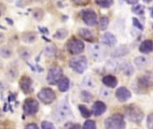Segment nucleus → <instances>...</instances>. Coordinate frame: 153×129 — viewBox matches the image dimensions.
Returning a JSON list of instances; mask_svg holds the SVG:
<instances>
[{"instance_id": "obj_1", "label": "nucleus", "mask_w": 153, "mask_h": 129, "mask_svg": "<svg viewBox=\"0 0 153 129\" xmlns=\"http://www.w3.org/2000/svg\"><path fill=\"white\" fill-rule=\"evenodd\" d=\"M153 86V72H148L146 75L136 78L134 84V90L137 94H146Z\"/></svg>"}, {"instance_id": "obj_2", "label": "nucleus", "mask_w": 153, "mask_h": 129, "mask_svg": "<svg viewBox=\"0 0 153 129\" xmlns=\"http://www.w3.org/2000/svg\"><path fill=\"white\" fill-rule=\"evenodd\" d=\"M125 116L126 118L135 124H139L144 119V113L143 110L136 104H128L125 107Z\"/></svg>"}, {"instance_id": "obj_3", "label": "nucleus", "mask_w": 153, "mask_h": 129, "mask_svg": "<svg viewBox=\"0 0 153 129\" xmlns=\"http://www.w3.org/2000/svg\"><path fill=\"white\" fill-rule=\"evenodd\" d=\"M72 116V110L66 101H62L55 109L53 118L56 121L61 122Z\"/></svg>"}, {"instance_id": "obj_4", "label": "nucleus", "mask_w": 153, "mask_h": 129, "mask_svg": "<svg viewBox=\"0 0 153 129\" xmlns=\"http://www.w3.org/2000/svg\"><path fill=\"white\" fill-rule=\"evenodd\" d=\"M104 124L107 129H126L125 117L120 113L114 114L113 116L108 118Z\"/></svg>"}, {"instance_id": "obj_5", "label": "nucleus", "mask_w": 153, "mask_h": 129, "mask_svg": "<svg viewBox=\"0 0 153 129\" xmlns=\"http://www.w3.org/2000/svg\"><path fill=\"white\" fill-rule=\"evenodd\" d=\"M69 65L72 68V70H74L75 72L79 74H82L88 67L87 57L84 55H81L76 58H74L70 61Z\"/></svg>"}, {"instance_id": "obj_6", "label": "nucleus", "mask_w": 153, "mask_h": 129, "mask_svg": "<svg viewBox=\"0 0 153 129\" xmlns=\"http://www.w3.org/2000/svg\"><path fill=\"white\" fill-rule=\"evenodd\" d=\"M89 53H90L91 58L96 62L103 61L108 54L107 49L103 45H99V44H95V45H91L89 48Z\"/></svg>"}, {"instance_id": "obj_7", "label": "nucleus", "mask_w": 153, "mask_h": 129, "mask_svg": "<svg viewBox=\"0 0 153 129\" xmlns=\"http://www.w3.org/2000/svg\"><path fill=\"white\" fill-rule=\"evenodd\" d=\"M66 49L71 54L77 55L84 50V43L81 39L72 37L66 43Z\"/></svg>"}, {"instance_id": "obj_8", "label": "nucleus", "mask_w": 153, "mask_h": 129, "mask_svg": "<svg viewBox=\"0 0 153 129\" xmlns=\"http://www.w3.org/2000/svg\"><path fill=\"white\" fill-rule=\"evenodd\" d=\"M63 78V70L59 67H53L48 70L47 81L49 85H56Z\"/></svg>"}, {"instance_id": "obj_9", "label": "nucleus", "mask_w": 153, "mask_h": 129, "mask_svg": "<svg viewBox=\"0 0 153 129\" xmlns=\"http://www.w3.org/2000/svg\"><path fill=\"white\" fill-rule=\"evenodd\" d=\"M38 98L43 103H45V104H50V103H52L56 100V96L55 92L51 88L44 87V88H42L38 93Z\"/></svg>"}, {"instance_id": "obj_10", "label": "nucleus", "mask_w": 153, "mask_h": 129, "mask_svg": "<svg viewBox=\"0 0 153 129\" xmlns=\"http://www.w3.org/2000/svg\"><path fill=\"white\" fill-rule=\"evenodd\" d=\"M39 109V104L38 101L33 98H28L24 101L22 105V110L26 115H35Z\"/></svg>"}, {"instance_id": "obj_11", "label": "nucleus", "mask_w": 153, "mask_h": 129, "mask_svg": "<svg viewBox=\"0 0 153 129\" xmlns=\"http://www.w3.org/2000/svg\"><path fill=\"white\" fill-rule=\"evenodd\" d=\"M81 17L84 23L88 26H94L97 24L98 16L94 10L92 9H83L81 12Z\"/></svg>"}, {"instance_id": "obj_12", "label": "nucleus", "mask_w": 153, "mask_h": 129, "mask_svg": "<svg viewBox=\"0 0 153 129\" xmlns=\"http://www.w3.org/2000/svg\"><path fill=\"white\" fill-rule=\"evenodd\" d=\"M19 86L24 94H30L32 92V80L28 76H22L21 78Z\"/></svg>"}, {"instance_id": "obj_13", "label": "nucleus", "mask_w": 153, "mask_h": 129, "mask_svg": "<svg viewBox=\"0 0 153 129\" xmlns=\"http://www.w3.org/2000/svg\"><path fill=\"white\" fill-rule=\"evenodd\" d=\"M116 97L120 103H125L132 97V93L126 86H120L116 91Z\"/></svg>"}, {"instance_id": "obj_14", "label": "nucleus", "mask_w": 153, "mask_h": 129, "mask_svg": "<svg viewBox=\"0 0 153 129\" xmlns=\"http://www.w3.org/2000/svg\"><path fill=\"white\" fill-rule=\"evenodd\" d=\"M5 75H6V78L9 81H11V82L14 81L19 76V70H18L17 66L13 63H10L6 67Z\"/></svg>"}, {"instance_id": "obj_15", "label": "nucleus", "mask_w": 153, "mask_h": 129, "mask_svg": "<svg viewBox=\"0 0 153 129\" xmlns=\"http://www.w3.org/2000/svg\"><path fill=\"white\" fill-rule=\"evenodd\" d=\"M107 111V106L106 104L101 102V101H97L93 103L92 107H91V112L94 116L98 117L100 116L102 114H104Z\"/></svg>"}, {"instance_id": "obj_16", "label": "nucleus", "mask_w": 153, "mask_h": 129, "mask_svg": "<svg viewBox=\"0 0 153 129\" xmlns=\"http://www.w3.org/2000/svg\"><path fill=\"white\" fill-rule=\"evenodd\" d=\"M101 42L106 45H108V46H113L117 44V37L110 32H106L102 37H101Z\"/></svg>"}, {"instance_id": "obj_17", "label": "nucleus", "mask_w": 153, "mask_h": 129, "mask_svg": "<svg viewBox=\"0 0 153 129\" xmlns=\"http://www.w3.org/2000/svg\"><path fill=\"white\" fill-rule=\"evenodd\" d=\"M38 39V35L33 31H26L22 34V40L26 44L34 43Z\"/></svg>"}, {"instance_id": "obj_18", "label": "nucleus", "mask_w": 153, "mask_h": 129, "mask_svg": "<svg viewBox=\"0 0 153 129\" xmlns=\"http://www.w3.org/2000/svg\"><path fill=\"white\" fill-rule=\"evenodd\" d=\"M102 83L109 88H115L117 86V78L112 75H107L102 78Z\"/></svg>"}, {"instance_id": "obj_19", "label": "nucleus", "mask_w": 153, "mask_h": 129, "mask_svg": "<svg viewBox=\"0 0 153 129\" xmlns=\"http://www.w3.org/2000/svg\"><path fill=\"white\" fill-rule=\"evenodd\" d=\"M17 53L19 54V56L24 60V61H28L30 59L31 55H32V52L30 48L26 47V46H20L17 49Z\"/></svg>"}, {"instance_id": "obj_20", "label": "nucleus", "mask_w": 153, "mask_h": 129, "mask_svg": "<svg viewBox=\"0 0 153 129\" xmlns=\"http://www.w3.org/2000/svg\"><path fill=\"white\" fill-rule=\"evenodd\" d=\"M139 50L143 54H150L151 52L153 51V42L152 40H150V39L144 40L141 44V45L139 47Z\"/></svg>"}, {"instance_id": "obj_21", "label": "nucleus", "mask_w": 153, "mask_h": 129, "mask_svg": "<svg viewBox=\"0 0 153 129\" xmlns=\"http://www.w3.org/2000/svg\"><path fill=\"white\" fill-rule=\"evenodd\" d=\"M79 35L82 38H83L86 41L89 42H92L94 39V36L92 34V31L90 30L89 29H85V28H82L79 29Z\"/></svg>"}, {"instance_id": "obj_22", "label": "nucleus", "mask_w": 153, "mask_h": 129, "mask_svg": "<svg viewBox=\"0 0 153 129\" xmlns=\"http://www.w3.org/2000/svg\"><path fill=\"white\" fill-rule=\"evenodd\" d=\"M70 87V80L66 77H63V78L58 83V90L62 93L68 91Z\"/></svg>"}, {"instance_id": "obj_23", "label": "nucleus", "mask_w": 153, "mask_h": 129, "mask_svg": "<svg viewBox=\"0 0 153 129\" xmlns=\"http://www.w3.org/2000/svg\"><path fill=\"white\" fill-rule=\"evenodd\" d=\"M129 51L130 50L126 45H122V46L118 47L117 49H116L112 53V56L113 57H122V56H125V55L128 54Z\"/></svg>"}, {"instance_id": "obj_24", "label": "nucleus", "mask_w": 153, "mask_h": 129, "mask_svg": "<svg viewBox=\"0 0 153 129\" xmlns=\"http://www.w3.org/2000/svg\"><path fill=\"white\" fill-rule=\"evenodd\" d=\"M13 55V50L9 45H3L0 47V56L4 59H9Z\"/></svg>"}, {"instance_id": "obj_25", "label": "nucleus", "mask_w": 153, "mask_h": 129, "mask_svg": "<svg viewBox=\"0 0 153 129\" xmlns=\"http://www.w3.org/2000/svg\"><path fill=\"white\" fill-rule=\"evenodd\" d=\"M56 52H57L56 47L54 45H48V46L46 47L44 54H45V56L47 58H53V57L56 56Z\"/></svg>"}, {"instance_id": "obj_26", "label": "nucleus", "mask_w": 153, "mask_h": 129, "mask_svg": "<svg viewBox=\"0 0 153 129\" xmlns=\"http://www.w3.org/2000/svg\"><path fill=\"white\" fill-rule=\"evenodd\" d=\"M134 64L139 69H143L148 64V59L144 56H137L134 59Z\"/></svg>"}, {"instance_id": "obj_27", "label": "nucleus", "mask_w": 153, "mask_h": 129, "mask_svg": "<svg viewBox=\"0 0 153 129\" xmlns=\"http://www.w3.org/2000/svg\"><path fill=\"white\" fill-rule=\"evenodd\" d=\"M68 36V30L65 29H58L56 32L54 34L53 37L58 40H63Z\"/></svg>"}, {"instance_id": "obj_28", "label": "nucleus", "mask_w": 153, "mask_h": 129, "mask_svg": "<svg viewBox=\"0 0 153 129\" xmlns=\"http://www.w3.org/2000/svg\"><path fill=\"white\" fill-rule=\"evenodd\" d=\"M31 13H32V17L37 21H40L43 19V17H44V11L41 8H39V7L34 8L32 10V12Z\"/></svg>"}, {"instance_id": "obj_29", "label": "nucleus", "mask_w": 153, "mask_h": 129, "mask_svg": "<svg viewBox=\"0 0 153 129\" xmlns=\"http://www.w3.org/2000/svg\"><path fill=\"white\" fill-rule=\"evenodd\" d=\"M121 69H122V70L124 72V75H126V76H131L134 72V67L131 64H129V63H125V65L122 66Z\"/></svg>"}, {"instance_id": "obj_30", "label": "nucleus", "mask_w": 153, "mask_h": 129, "mask_svg": "<svg viewBox=\"0 0 153 129\" xmlns=\"http://www.w3.org/2000/svg\"><path fill=\"white\" fill-rule=\"evenodd\" d=\"M78 108H79V111H80V112H81V114H82V116L83 117V118H85V119H89L90 117H91V111L85 106V105H83V104H80L79 106H78Z\"/></svg>"}, {"instance_id": "obj_31", "label": "nucleus", "mask_w": 153, "mask_h": 129, "mask_svg": "<svg viewBox=\"0 0 153 129\" xmlns=\"http://www.w3.org/2000/svg\"><path fill=\"white\" fill-rule=\"evenodd\" d=\"M144 11H145L144 5L140 4H135V5H134V6L132 7V12H133L134 13L137 14V15H143V14L144 13Z\"/></svg>"}, {"instance_id": "obj_32", "label": "nucleus", "mask_w": 153, "mask_h": 129, "mask_svg": "<svg viewBox=\"0 0 153 129\" xmlns=\"http://www.w3.org/2000/svg\"><path fill=\"white\" fill-rule=\"evenodd\" d=\"M95 3L102 8H109L110 6L113 5L114 1L113 0H97L95 1Z\"/></svg>"}, {"instance_id": "obj_33", "label": "nucleus", "mask_w": 153, "mask_h": 129, "mask_svg": "<svg viewBox=\"0 0 153 129\" xmlns=\"http://www.w3.org/2000/svg\"><path fill=\"white\" fill-rule=\"evenodd\" d=\"M108 24H109V20L107 16H103L101 17V19L100 20V29L101 30H106L108 27Z\"/></svg>"}, {"instance_id": "obj_34", "label": "nucleus", "mask_w": 153, "mask_h": 129, "mask_svg": "<svg viewBox=\"0 0 153 129\" xmlns=\"http://www.w3.org/2000/svg\"><path fill=\"white\" fill-rule=\"evenodd\" d=\"M81 99L84 103H90L93 99V96H92V95L90 92H88V91H82L81 93Z\"/></svg>"}, {"instance_id": "obj_35", "label": "nucleus", "mask_w": 153, "mask_h": 129, "mask_svg": "<svg viewBox=\"0 0 153 129\" xmlns=\"http://www.w3.org/2000/svg\"><path fill=\"white\" fill-rule=\"evenodd\" d=\"M83 85L86 86V87H90V88H93L96 85V82H95V79L91 77H86L84 79H83Z\"/></svg>"}, {"instance_id": "obj_36", "label": "nucleus", "mask_w": 153, "mask_h": 129, "mask_svg": "<svg viewBox=\"0 0 153 129\" xmlns=\"http://www.w3.org/2000/svg\"><path fill=\"white\" fill-rule=\"evenodd\" d=\"M82 129H97L96 122L94 120H91V119L86 120L83 124Z\"/></svg>"}, {"instance_id": "obj_37", "label": "nucleus", "mask_w": 153, "mask_h": 129, "mask_svg": "<svg viewBox=\"0 0 153 129\" xmlns=\"http://www.w3.org/2000/svg\"><path fill=\"white\" fill-rule=\"evenodd\" d=\"M41 129H56V128L51 122L45 120L41 122Z\"/></svg>"}, {"instance_id": "obj_38", "label": "nucleus", "mask_w": 153, "mask_h": 129, "mask_svg": "<svg viewBox=\"0 0 153 129\" xmlns=\"http://www.w3.org/2000/svg\"><path fill=\"white\" fill-rule=\"evenodd\" d=\"M133 24H134V27H136L140 30H143L144 29V27L143 26V24L139 21V20L137 18H133Z\"/></svg>"}, {"instance_id": "obj_39", "label": "nucleus", "mask_w": 153, "mask_h": 129, "mask_svg": "<svg viewBox=\"0 0 153 129\" xmlns=\"http://www.w3.org/2000/svg\"><path fill=\"white\" fill-rule=\"evenodd\" d=\"M147 128L153 129V113L147 117Z\"/></svg>"}, {"instance_id": "obj_40", "label": "nucleus", "mask_w": 153, "mask_h": 129, "mask_svg": "<svg viewBox=\"0 0 153 129\" xmlns=\"http://www.w3.org/2000/svg\"><path fill=\"white\" fill-rule=\"evenodd\" d=\"M110 95H111V93H110V91L108 89H107V88L101 89V91H100V96L102 98H108Z\"/></svg>"}, {"instance_id": "obj_41", "label": "nucleus", "mask_w": 153, "mask_h": 129, "mask_svg": "<svg viewBox=\"0 0 153 129\" xmlns=\"http://www.w3.org/2000/svg\"><path fill=\"white\" fill-rule=\"evenodd\" d=\"M82 128V127H81V125L80 124H78V123H74V124H71L70 126H69V128L67 129H81Z\"/></svg>"}, {"instance_id": "obj_42", "label": "nucleus", "mask_w": 153, "mask_h": 129, "mask_svg": "<svg viewBox=\"0 0 153 129\" xmlns=\"http://www.w3.org/2000/svg\"><path fill=\"white\" fill-rule=\"evenodd\" d=\"M5 11H6V7H5V5H4L3 3H1V2H0V15H3V14L5 12Z\"/></svg>"}, {"instance_id": "obj_43", "label": "nucleus", "mask_w": 153, "mask_h": 129, "mask_svg": "<svg viewBox=\"0 0 153 129\" xmlns=\"http://www.w3.org/2000/svg\"><path fill=\"white\" fill-rule=\"evenodd\" d=\"M24 129H39V128H38V126H37L36 124L30 123V124H28V125L25 127V128Z\"/></svg>"}, {"instance_id": "obj_44", "label": "nucleus", "mask_w": 153, "mask_h": 129, "mask_svg": "<svg viewBox=\"0 0 153 129\" xmlns=\"http://www.w3.org/2000/svg\"><path fill=\"white\" fill-rule=\"evenodd\" d=\"M5 41V36L3 32H0V45H2Z\"/></svg>"}, {"instance_id": "obj_45", "label": "nucleus", "mask_w": 153, "mask_h": 129, "mask_svg": "<svg viewBox=\"0 0 153 129\" xmlns=\"http://www.w3.org/2000/svg\"><path fill=\"white\" fill-rule=\"evenodd\" d=\"M6 87H7V86H6L4 82H3V81H0V91L4 90Z\"/></svg>"}, {"instance_id": "obj_46", "label": "nucleus", "mask_w": 153, "mask_h": 129, "mask_svg": "<svg viewBox=\"0 0 153 129\" xmlns=\"http://www.w3.org/2000/svg\"><path fill=\"white\" fill-rule=\"evenodd\" d=\"M127 2V4H138V3H139V1L138 0H127L126 1Z\"/></svg>"}, {"instance_id": "obj_47", "label": "nucleus", "mask_w": 153, "mask_h": 129, "mask_svg": "<svg viewBox=\"0 0 153 129\" xmlns=\"http://www.w3.org/2000/svg\"><path fill=\"white\" fill-rule=\"evenodd\" d=\"M75 4H87L88 3H89V1H74Z\"/></svg>"}, {"instance_id": "obj_48", "label": "nucleus", "mask_w": 153, "mask_h": 129, "mask_svg": "<svg viewBox=\"0 0 153 129\" xmlns=\"http://www.w3.org/2000/svg\"><path fill=\"white\" fill-rule=\"evenodd\" d=\"M150 12H151V16L153 18V7L150 8Z\"/></svg>"}, {"instance_id": "obj_49", "label": "nucleus", "mask_w": 153, "mask_h": 129, "mask_svg": "<svg viewBox=\"0 0 153 129\" xmlns=\"http://www.w3.org/2000/svg\"><path fill=\"white\" fill-rule=\"evenodd\" d=\"M152 29H153V24H152Z\"/></svg>"}, {"instance_id": "obj_50", "label": "nucleus", "mask_w": 153, "mask_h": 129, "mask_svg": "<svg viewBox=\"0 0 153 129\" xmlns=\"http://www.w3.org/2000/svg\"><path fill=\"white\" fill-rule=\"evenodd\" d=\"M134 129H136V128H134Z\"/></svg>"}]
</instances>
